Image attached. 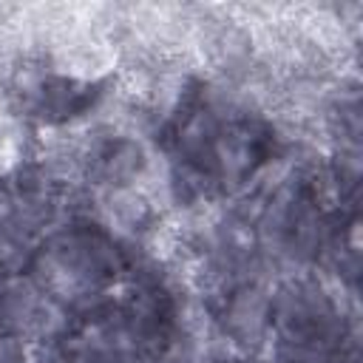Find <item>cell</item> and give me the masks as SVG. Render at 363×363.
Masks as SVG:
<instances>
[{
	"label": "cell",
	"instance_id": "6da1fadb",
	"mask_svg": "<svg viewBox=\"0 0 363 363\" xmlns=\"http://www.w3.org/2000/svg\"><path fill=\"white\" fill-rule=\"evenodd\" d=\"M230 332L241 343H255L267 326V298L258 289H244L230 301Z\"/></svg>",
	"mask_w": 363,
	"mask_h": 363
},
{
	"label": "cell",
	"instance_id": "7a4b0ae2",
	"mask_svg": "<svg viewBox=\"0 0 363 363\" xmlns=\"http://www.w3.org/2000/svg\"><path fill=\"white\" fill-rule=\"evenodd\" d=\"M0 363H23V349L14 337H0Z\"/></svg>",
	"mask_w": 363,
	"mask_h": 363
}]
</instances>
